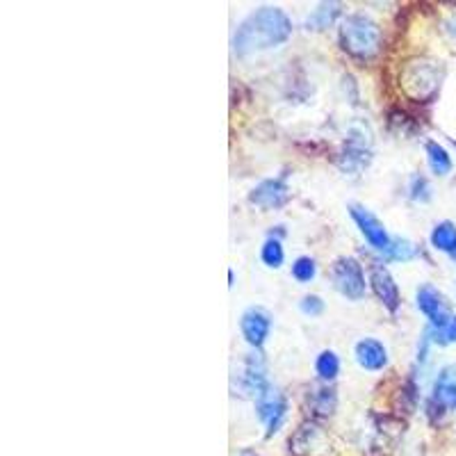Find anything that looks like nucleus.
Returning <instances> with one entry per match:
<instances>
[{"instance_id":"obj_3","label":"nucleus","mask_w":456,"mask_h":456,"mask_svg":"<svg viewBox=\"0 0 456 456\" xmlns=\"http://www.w3.org/2000/svg\"><path fill=\"white\" fill-rule=\"evenodd\" d=\"M443 78H445V69L441 62H436L431 57H415V60H409L399 73V85L411 101L422 103L438 94Z\"/></svg>"},{"instance_id":"obj_15","label":"nucleus","mask_w":456,"mask_h":456,"mask_svg":"<svg viewBox=\"0 0 456 456\" xmlns=\"http://www.w3.org/2000/svg\"><path fill=\"white\" fill-rule=\"evenodd\" d=\"M354 361L365 372H381L388 368L390 356L384 342L372 336H365L354 345Z\"/></svg>"},{"instance_id":"obj_7","label":"nucleus","mask_w":456,"mask_h":456,"mask_svg":"<svg viewBox=\"0 0 456 456\" xmlns=\"http://www.w3.org/2000/svg\"><path fill=\"white\" fill-rule=\"evenodd\" d=\"M450 413H456V363L445 365L438 372L427 399V415L434 422H441Z\"/></svg>"},{"instance_id":"obj_18","label":"nucleus","mask_w":456,"mask_h":456,"mask_svg":"<svg viewBox=\"0 0 456 456\" xmlns=\"http://www.w3.org/2000/svg\"><path fill=\"white\" fill-rule=\"evenodd\" d=\"M425 153H427V165H429V169L434 171L436 176H441V178L450 176L452 169H454V162H452L450 151H447L445 146L429 140L425 144Z\"/></svg>"},{"instance_id":"obj_14","label":"nucleus","mask_w":456,"mask_h":456,"mask_svg":"<svg viewBox=\"0 0 456 456\" xmlns=\"http://www.w3.org/2000/svg\"><path fill=\"white\" fill-rule=\"evenodd\" d=\"M331 447L327 431L317 422H304L290 438V452L295 456H324Z\"/></svg>"},{"instance_id":"obj_9","label":"nucleus","mask_w":456,"mask_h":456,"mask_svg":"<svg viewBox=\"0 0 456 456\" xmlns=\"http://www.w3.org/2000/svg\"><path fill=\"white\" fill-rule=\"evenodd\" d=\"M368 283L372 295L377 297L379 304L395 315V313L402 308V292H399V285L395 281L393 272L388 270V265L384 260H372L368 267Z\"/></svg>"},{"instance_id":"obj_25","label":"nucleus","mask_w":456,"mask_h":456,"mask_svg":"<svg viewBox=\"0 0 456 456\" xmlns=\"http://www.w3.org/2000/svg\"><path fill=\"white\" fill-rule=\"evenodd\" d=\"M427 336L431 338L434 345H441V347H447V345H456V315H452V320L447 322L445 327L441 329H425Z\"/></svg>"},{"instance_id":"obj_22","label":"nucleus","mask_w":456,"mask_h":456,"mask_svg":"<svg viewBox=\"0 0 456 456\" xmlns=\"http://www.w3.org/2000/svg\"><path fill=\"white\" fill-rule=\"evenodd\" d=\"M415 256H418V247L409 238H393L390 249L381 258H384V263H409Z\"/></svg>"},{"instance_id":"obj_20","label":"nucleus","mask_w":456,"mask_h":456,"mask_svg":"<svg viewBox=\"0 0 456 456\" xmlns=\"http://www.w3.org/2000/svg\"><path fill=\"white\" fill-rule=\"evenodd\" d=\"M429 242L436 251L452 254L456 249V226L452 222H438L431 228Z\"/></svg>"},{"instance_id":"obj_11","label":"nucleus","mask_w":456,"mask_h":456,"mask_svg":"<svg viewBox=\"0 0 456 456\" xmlns=\"http://www.w3.org/2000/svg\"><path fill=\"white\" fill-rule=\"evenodd\" d=\"M272 327H274V317L263 306H249L240 315V336L254 352H260L265 342L270 340Z\"/></svg>"},{"instance_id":"obj_10","label":"nucleus","mask_w":456,"mask_h":456,"mask_svg":"<svg viewBox=\"0 0 456 456\" xmlns=\"http://www.w3.org/2000/svg\"><path fill=\"white\" fill-rule=\"evenodd\" d=\"M288 397L281 393L279 388L272 386L270 390H265L258 399H256V415L258 420L263 422L265 436L272 438L274 434H279L281 427L285 425V418H288Z\"/></svg>"},{"instance_id":"obj_2","label":"nucleus","mask_w":456,"mask_h":456,"mask_svg":"<svg viewBox=\"0 0 456 456\" xmlns=\"http://www.w3.org/2000/svg\"><path fill=\"white\" fill-rule=\"evenodd\" d=\"M340 48L356 62H372L384 48V32L372 16L363 12H354L340 21L338 30Z\"/></svg>"},{"instance_id":"obj_8","label":"nucleus","mask_w":456,"mask_h":456,"mask_svg":"<svg viewBox=\"0 0 456 456\" xmlns=\"http://www.w3.org/2000/svg\"><path fill=\"white\" fill-rule=\"evenodd\" d=\"M347 210L352 222L356 224L358 233L365 238V242H368L374 251H379V254L384 256L386 251L390 249V244H393V235L388 233V228L384 226V222H381L370 208L361 206V203H349Z\"/></svg>"},{"instance_id":"obj_17","label":"nucleus","mask_w":456,"mask_h":456,"mask_svg":"<svg viewBox=\"0 0 456 456\" xmlns=\"http://www.w3.org/2000/svg\"><path fill=\"white\" fill-rule=\"evenodd\" d=\"M340 14H342L340 3H320V5H317L315 10L308 14L304 28H306V30H313V32L327 30V28H331L333 23L340 19Z\"/></svg>"},{"instance_id":"obj_4","label":"nucleus","mask_w":456,"mask_h":456,"mask_svg":"<svg viewBox=\"0 0 456 456\" xmlns=\"http://www.w3.org/2000/svg\"><path fill=\"white\" fill-rule=\"evenodd\" d=\"M374 158V140L372 130L368 124H352L347 128V135L342 140L340 151H338L336 165L345 176H358L363 174Z\"/></svg>"},{"instance_id":"obj_5","label":"nucleus","mask_w":456,"mask_h":456,"mask_svg":"<svg viewBox=\"0 0 456 456\" xmlns=\"http://www.w3.org/2000/svg\"><path fill=\"white\" fill-rule=\"evenodd\" d=\"M270 377H267V363L260 352H251L240 361L238 370L231 377V390L240 399H258L265 390H270Z\"/></svg>"},{"instance_id":"obj_23","label":"nucleus","mask_w":456,"mask_h":456,"mask_svg":"<svg viewBox=\"0 0 456 456\" xmlns=\"http://www.w3.org/2000/svg\"><path fill=\"white\" fill-rule=\"evenodd\" d=\"M290 274L297 283H301V285L313 283L317 276L315 258H311V256H299V258H295V263H292V267H290Z\"/></svg>"},{"instance_id":"obj_19","label":"nucleus","mask_w":456,"mask_h":456,"mask_svg":"<svg viewBox=\"0 0 456 456\" xmlns=\"http://www.w3.org/2000/svg\"><path fill=\"white\" fill-rule=\"evenodd\" d=\"M315 374L322 384L331 386L340 374V356L333 349H322L315 356Z\"/></svg>"},{"instance_id":"obj_1","label":"nucleus","mask_w":456,"mask_h":456,"mask_svg":"<svg viewBox=\"0 0 456 456\" xmlns=\"http://www.w3.org/2000/svg\"><path fill=\"white\" fill-rule=\"evenodd\" d=\"M292 32H295V26H292L290 16L281 7L263 5L251 12L249 16H244L235 28L233 39H231L233 55L251 57L258 53L274 51V48L288 44Z\"/></svg>"},{"instance_id":"obj_16","label":"nucleus","mask_w":456,"mask_h":456,"mask_svg":"<svg viewBox=\"0 0 456 456\" xmlns=\"http://www.w3.org/2000/svg\"><path fill=\"white\" fill-rule=\"evenodd\" d=\"M304 406H306L308 413L317 420H324V418H331L338 409V395L336 390L329 384H320L308 388L306 397H304Z\"/></svg>"},{"instance_id":"obj_13","label":"nucleus","mask_w":456,"mask_h":456,"mask_svg":"<svg viewBox=\"0 0 456 456\" xmlns=\"http://www.w3.org/2000/svg\"><path fill=\"white\" fill-rule=\"evenodd\" d=\"M290 201V185H288V174H279L274 178H265L249 192L251 206L260 210H279Z\"/></svg>"},{"instance_id":"obj_26","label":"nucleus","mask_w":456,"mask_h":456,"mask_svg":"<svg viewBox=\"0 0 456 456\" xmlns=\"http://www.w3.org/2000/svg\"><path fill=\"white\" fill-rule=\"evenodd\" d=\"M324 308H327V304H324V299L320 295H304L299 301L301 315L306 317H320L324 313Z\"/></svg>"},{"instance_id":"obj_6","label":"nucleus","mask_w":456,"mask_h":456,"mask_svg":"<svg viewBox=\"0 0 456 456\" xmlns=\"http://www.w3.org/2000/svg\"><path fill=\"white\" fill-rule=\"evenodd\" d=\"M329 281H331L333 290L347 301H361L368 295L370 283L363 265L352 256H340L333 260V265L329 267Z\"/></svg>"},{"instance_id":"obj_28","label":"nucleus","mask_w":456,"mask_h":456,"mask_svg":"<svg viewBox=\"0 0 456 456\" xmlns=\"http://www.w3.org/2000/svg\"><path fill=\"white\" fill-rule=\"evenodd\" d=\"M450 256H452V260H456V249H454V251H452V254H450Z\"/></svg>"},{"instance_id":"obj_27","label":"nucleus","mask_w":456,"mask_h":456,"mask_svg":"<svg viewBox=\"0 0 456 456\" xmlns=\"http://www.w3.org/2000/svg\"><path fill=\"white\" fill-rule=\"evenodd\" d=\"M233 285H235V272L231 270L228 272V288H233Z\"/></svg>"},{"instance_id":"obj_24","label":"nucleus","mask_w":456,"mask_h":456,"mask_svg":"<svg viewBox=\"0 0 456 456\" xmlns=\"http://www.w3.org/2000/svg\"><path fill=\"white\" fill-rule=\"evenodd\" d=\"M406 192H409V199L413 203H429L431 197H434V190H431L429 181H427L422 174H413V176L409 178Z\"/></svg>"},{"instance_id":"obj_12","label":"nucleus","mask_w":456,"mask_h":456,"mask_svg":"<svg viewBox=\"0 0 456 456\" xmlns=\"http://www.w3.org/2000/svg\"><path fill=\"white\" fill-rule=\"evenodd\" d=\"M415 306L422 315L427 317L429 322V329H441L445 327L447 322L452 320V308L447 304V299L443 297V292L438 288H434L431 283L420 285L418 290H415Z\"/></svg>"},{"instance_id":"obj_21","label":"nucleus","mask_w":456,"mask_h":456,"mask_svg":"<svg viewBox=\"0 0 456 456\" xmlns=\"http://www.w3.org/2000/svg\"><path fill=\"white\" fill-rule=\"evenodd\" d=\"M260 260H263L265 267H270V270H281L285 263V249L283 242L279 238H272L267 235V240L260 247Z\"/></svg>"}]
</instances>
